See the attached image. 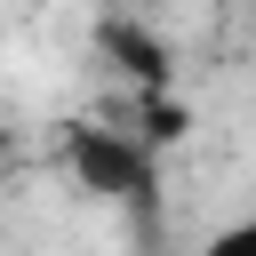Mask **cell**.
Here are the masks:
<instances>
[{
  "label": "cell",
  "mask_w": 256,
  "mask_h": 256,
  "mask_svg": "<svg viewBox=\"0 0 256 256\" xmlns=\"http://www.w3.org/2000/svg\"><path fill=\"white\" fill-rule=\"evenodd\" d=\"M56 152H64V168L80 176V192H96V200H112V208H152V200H160V144H144L136 128L64 120Z\"/></svg>",
  "instance_id": "6da1fadb"
},
{
  "label": "cell",
  "mask_w": 256,
  "mask_h": 256,
  "mask_svg": "<svg viewBox=\"0 0 256 256\" xmlns=\"http://www.w3.org/2000/svg\"><path fill=\"white\" fill-rule=\"evenodd\" d=\"M96 56H104L120 80H136V88H168V40H160L152 24H136L120 0L96 16Z\"/></svg>",
  "instance_id": "7a4b0ae2"
},
{
  "label": "cell",
  "mask_w": 256,
  "mask_h": 256,
  "mask_svg": "<svg viewBox=\"0 0 256 256\" xmlns=\"http://www.w3.org/2000/svg\"><path fill=\"white\" fill-rule=\"evenodd\" d=\"M0 168H8V128H0Z\"/></svg>",
  "instance_id": "3957f363"
},
{
  "label": "cell",
  "mask_w": 256,
  "mask_h": 256,
  "mask_svg": "<svg viewBox=\"0 0 256 256\" xmlns=\"http://www.w3.org/2000/svg\"><path fill=\"white\" fill-rule=\"evenodd\" d=\"M104 8H112V0H104Z\"/></svg>",
  "instance_id": "277c9868"
}]
</instances>
